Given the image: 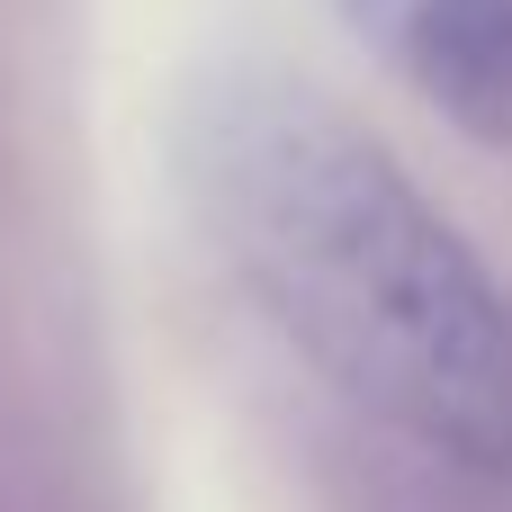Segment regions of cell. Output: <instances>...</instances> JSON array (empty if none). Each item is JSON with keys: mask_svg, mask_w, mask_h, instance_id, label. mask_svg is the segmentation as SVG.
Returning <instances> with one entry per match:
<instances>
[{"mask_svg": "<svg viewBox=\"0 0 512 512\" xmlns=\"http://www.w3.org/2000/svg\"><path fill=\"white\" fill-rule=\"evenodd\" d=\"M171 171L342 405L441 468L512 477V288L342 99L225 54L171 99Z\"/></svg>", "mask_w": 512, "mask_h": 512, "instance_id": "obj_1", "label": "cell"}, {"mask_svg": "<svg viewBox=\"0 0 512 512\" xmlns=\"http://www.w3.org/2000/svg\"><path fill=\"white\" fill-rule=\"evenodd\" d=\"M333 9L450 126L512 144V0H333Z\"/></svg>", "mask_w": 512, "mask_h": 512, "instance_id": "obj_2", "label": "cell"}]
</instances>
